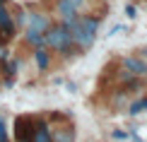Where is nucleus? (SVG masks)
I'll return each instance as SVG.
<instances>
[{"label":"nucleus","mask_w":147,"mask_h":142,"mask_svg":"<svg viewBox=\"0 0 147 142\" xmlns=\"http://www.w3.org/2000/svg\"><path fill=\"white\" fill-rule=\"evenodd\" d=\"M0 3H5V0H0Z\"/></svg>","instance_id":"14"},{"label":"nucleus","mask_w":147,"mask_h":142,"mask_svg":"<svg viewBox=\"0 0 147 142\" xmlns=\"http://www.w3.org/2000/svg\"><path fill=\"white\" fill-rule=\"evenodd\" d=\"M125 15H128V20H133L135 17V5H125Z\"/></svg>","instance_id":"11"},{"label":"nucleus","mask_w":147,"mask_h":142,"mask_svg":"<svg viewBox=\"0 0 147 142\" xmlns=\"http://www.w3.org/2000/svg\"><path fill=\"white\" fill-rule=\"evenodd\" d=\"M51 137L53 142H72L75 140V130H72V120L65 113H53L51 116Z\"/></svg>","instance_id":"2"},{"label":"nucleus","mask_w":147,"mask_h":142,"mask_svg":"<svg viewBox=\"0 0 147 142\" xmlns=\"http://www.w3.org/2000/svg\"><path fill=\"white\" fill-rule=\"evenodd\" d=\"M32 128H34L32 116H17L15 118V140L17 142H32Z\"/></svg>","instance_id":"4"},{"label":"nucleus","mask_w":147,"mask_h":142,"mask_svg":"<svg viewBox=\"0 0 147 142\" xmlns=\"http://www.w3.org/2000/svg\"><path fill=\"white\" fill-rule=\"evenodd\" d=\"M15 34H17V24H15V20H12V12L0 3V44L12 41Z\"/></svg>","instance_id":"3"},{"label":"nucleus","mask_w":147,"mask_h":142,"mask_svg":"<svg viewBox=\"0 0 147 142\" xmlns=\"http://www.w3.org/2000/svg\"><path fill=\"white\" fill-rule=\"evenodd\" d=\"M32 142H53V137H51V128H48V120H44V118H34Z\"/></svg>","instance_id":"6"},{"label":"nucleus","mask_w":147,"mask_h":142,"mask_svg":"<svg viewBox=\"0 0 147 142\" xmlns=\"http://www.w3.org/2000/svg\"><path fill=\"white\" fill-rule=\"evenodd\" d=\"M121 67L130 70L133 75H138V77H145V75H147V63H142V60L135 58V55H128V58H123V60H121Z\"/></svg>","instance_id":"7"},{"label":"nucleus","mask_w":147,"mask_h":142,"mask_svg":"<svg viewBox=\"0 0 147 142\" xmlns=\"http://www.w3.org/2000/svg\"><path fill=\"white\" fill-rule=\"evenodd\" d=\"M142 55H145V58H147V48H145V51H142Z\"/></svg>","instance_id":"13"},{"label":"nucleus","mask_w":147,"mask_h":142,"mask_svg":"<svg viewBox=\"0 0 147 142\" xmlns=\"http://www.w3.org/2000/svg\"><path fill=\"white\" fill-rule=\"evenodd\" d=\"M44 46L46 48H51V51H56L60 53L63 58H68V55H72L77 51L75 44H72V36L70 32L65 29V24L63 22H58V24H48V29L44 32Z\"/></svg>","instance_id":"1"},{"label":"nucleus","mask_w":147,"mask_h":142,"mask_svg":"<svg viewBox=\"0 0 147 142\" xmlns=\"http://www.w3.org/2000/svg\"><path fill=\"white\" fill-rule=\"evenodd\" d=\"M65 3H70L72 7H75V10L80 12V7H82V5H84V0H65Z\"/></svg>","instance_id":"12"},{"label":"nucleus","mask_w":147,"mask_h":142,"mask_svg":"<svg viewBox=\"0 0 147 142\" xmlns=\"http://www.w3.org/2000/svg\"><path fill=\"white\" fill-rule=\"evenodd\" d=\"M145 108H147V96L138 99L135 104H130V106H128V113H130V116H138V113H142Z\"/></svg>","instance_id":"9"},{"label":"nucleus","mask_w":147,"mask_h":142,"mask_svg":"<svg viewBox=\"0 0 147 142\" xmlns=\"http://www.w3.org/2000/svg\"><path fill=\"white\" fill-rule=\"evenodd\" d=\"M0 142H10V140H7V130H5V123H3V118H0Z\"/></svg>","instance_id":"10"},{"label":"nucleus","mask_w":147,"mask_h":142,"mask_svg":"<svg viewBox=\"0 0 147 142\" xmlns=\"http://www.w3.org/2000/svg\"><path fill=\"white\" fill-rule=\"evenodd\" d=\"M34 60H36V65H39V70L46 72L48 67H51V53H48V48L46 46H36L34 48Z\"/></svg>","instance_id":"8"},{"label":"nucleus","mask_w":147,"mask_h":142,"mask_svg":"<svg viewBox=\"0 0 147 142\" xmlns=\"http://www.w3.org/2000/svg\"><path fill=\"white\" fill-rule=\"evenodd\" d=\"M51 24V17L44 15V12H27V32H36L44 34Z\"/></svg>","instance_id":"5"}]
</instances>
